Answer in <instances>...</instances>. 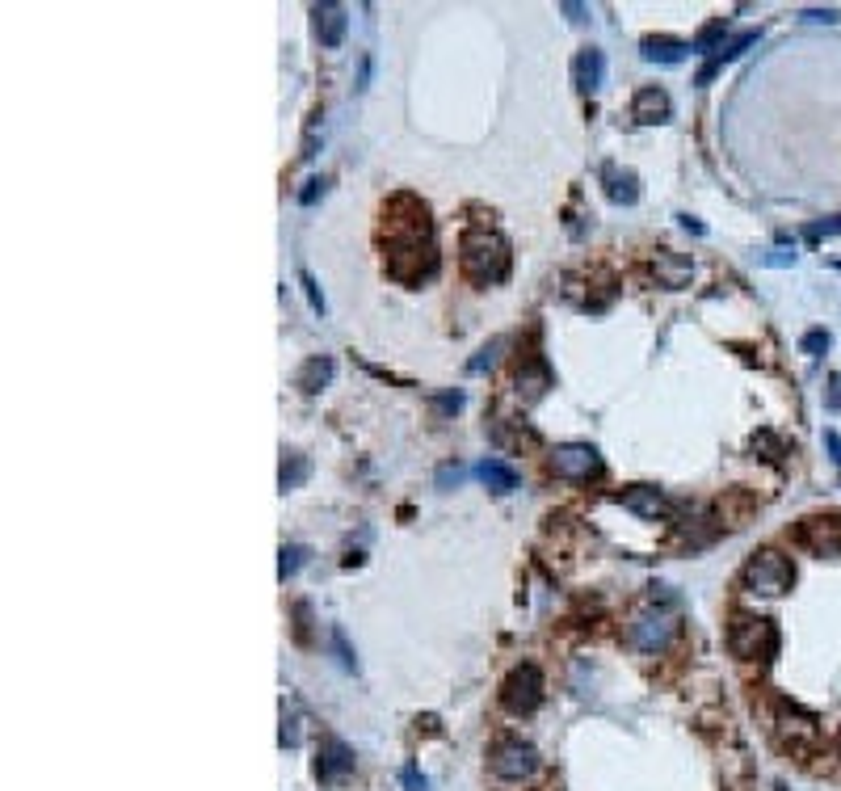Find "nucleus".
Returning <instances> with one entry per match:
<instances>
[{
  "mask_svg": "<svg viewBox=\"0 0 841 791\" xmlns=\"http://www.w3.org/2000/svg\"><path fill=\"white\" fill-rule=\"evenodd\" d=\"M320 194H324V181H307V190L299 194V202H303V207H312V202H316Z\"/></svg>",
  "mask_w": 841,
  "mask_h": 791,
  "instance_id": "obj_32",
  "label": "nucleus"
},
{
  "mask_svg": "<svg viewBox=\"0 0 841 791\" xmlns=\"http://www.w3.org/2000/svg\"><path fill=\"white\" fill-rule=\"evenodd\" d=\"M720 34H724V22H711L707 30H699V38H694V43H690V51H707V47H711V43H715V38H720Z\"/></svg>",
  "mask_w": 841,
  "mask_h": 791,
  "instance_id": "obj_26",
  "label": "nucleus"
},
{
  "mask_svg": "<svg viewBox=\"0 0 841 791\" xmlns=\"http://www.w3.org/2000/svg\"><path fill=\"white\" fill-rule=\"evenodd\" d=\"M320 783H341L345 775H354V749L337 741V737H324L320 741V766H316Z\"/></svg>",
  "mask_w": 841,
  "mask_h": 791,
  "instance_id": "obj_10",
  "label": "nucleus"
},
{
  "mask_svg": "<svg viewBox=\"0 0 841 791\" xmlns=\"http://www.w3.org/2000/svg\"><path fill=\"white\" fill-rule=\"evenodd\" d=\"M328 379H333V358H312V362H307V367L299 371V388H303V392H320Z\"/></svg>",
  "mask_w": 841,
  "mask_h": 791,
  "instance_id": "obj_21",
  "label": "nucleus"
},
{
  "mask_svg": "<svg viewBox=\"0 0 841 791\" xmlns=\"http://www.w3.org/2000/svg\"><path fill=\"white\" fill-rule=\"evenodd\" d=\"M572 76H577V89L581 93H598L602 80H606V55L598 47H585L577 55V64H572Z\"/></svg>",
  "mask_w": 841,
  "mask_h": 791,
  "instance_id": "obj_14",
  "label": "nucleus"
},
{
  "mask_svg": "<svg viewBox=\"0 0 841 791\" xmlns=\"http://www.w3.org/2000/svg\"><path fill=\"white\" fill-rule=\"evenodd\" d=\"M799 17H804V22H841L837 9H804Z\"/></svg>",
  "mask_w": 841,
  "mask_h": 791,
  "instance_id": "obj_29",
  "label": "nucleus"
},
{
  "mask_svg": "<svg viewBox=\"0 0 841 791\" xmlns=\"http://www.w3.org/2000/svg\"><path fill=\"white\" fill-rule=\"evenodd\" d=\"M791 581H795V573H791V560L787 556H778V552H757L749 564H745V573H741V585L749 594H766V598H774V594H783V590H791Z\"/></svg>",
  "mask_w": 841,
  "mask_h": 791,
  "instance_id": "obj_5",
  "label": "nucleus"
},
{
  "mask_svg": "<svg viewBox=\"0 0 841 791\" xmlns=\"http://www.w3.org/2000/svg\"><path fill=\"white\" fill-rule=\"evenodd\" d=\"M383 257L387 274L400 282H421L434 274V223H429L425 202L417 198H392V207L383 211Z\"/></svg>",
  "mask_w": 841,
  "mask_h": 791,
  "instance_id": "obj_1",
  "label": "nucleus"
},
{
  "mask_svg": "<svg viewBox=\"0 0 841 791\" xmlns=\"http://www.w3.org/2000/svg\"><path fill=\"white\" fill-rule=\"evenodd\" d=\"M829 409H841V379H833V392H829Z\"/></svg>",
  "mask_w": 841,
  "mask_h": 791,
  "instance_id": "obj_37",
  "label": "nucleus"
},
{
  "mask_svg": "<svg viewBox=\"0 0 841 791\" xmlns=\"http://www.w3.org/2000/svg\"><path fill=\"white\" fill-rule=\"evenodd\" d=\"M551 388V371H547V362H530V367H522L518 371V392L526 396V400H539L543 392Z\"/></svg>",
  "mask_w": 841,
  "mask_h": 791,
  "instance_id": "obj_19",
  "label": "nucleus"
},
{
  "mask_svg": "<svg viewBox=\"0 0 841 791\" xmlns=\"http://www.w3.org/2000/svg\"><path fill=\"white\" fill-rule=\"evenodd\" d=\"M820 350H829V333L825 329H812L804 337V354H820Z\"/></svg>",
  "mask_w": 841,
  "mask_h": 791,
  "instance_id": "obj_27",
  "label": "nucleus"
},
{
  "mask_svg": "<svg viewBox=\"0 0 841 791\" xmlns=\"http://www.w3.org/2000/svg\"><path fill=\"white\" fill-rule=\"evenodd\" d=\"M299 282H303V295H307V303H312V308L324 316V295H320V287H316V278L307 274V270H299Z\"/></svg>",
  "mask_w": 841,
  "mask_h": 791,
  "instance_id": "obj_25",
  "label": "nucleus"
},
{
  "mask_svg": "<svg viewBox=\"0 0 841 791\" xmlns=\"http://www.w3.org/2000/svg\"><path fill=\"white\" fill-rule=\"evenodd\" d=\"M619 501L627 505L631 514L652 518V522L669 514V501H665V493H661V489H652V484H631L627 493H619Z\"/></svg>",
  "mask_w": 841,
  "mask_h": 791,
  "instance_id": "obj_13",
  "label": "nucleus"
},
{
  "mask_svg": "<svg viewBox=\"0 0 841 791\" xmlns=\"http://www.w3.org/2000/svg\"><path fill=\"white\" fill-rule=\"evenodd\" d=\"M602 177H606V194H610V202H619V207H631V202L640 198V177H635L631 169H614V165H606Z\"/></svg>",
  "mask_w": 841,
  "mask_h": 791,
  "instance_id": "obj_16",
  "label": "nucleus"
},
{
  "mask_svg": "<svg viewBox=\"0 0 841 791\" xmlns=\"http://www.w3.org/2000/svg\"><path fill=\"white\" fill-rule=\"evenodd\" d=\"M535 770H539V749L535 745H526V741H501L497 749H492V775H497V779L518 783V779H530Z\"/></svg>",
  "mask_w": 841,
  "mask_h": 791,
  "instance_id": "obj_8",
  "label": "nucleus"
},
{
  "mask_svg": "<svg viewBox=\"0 0 841 791\" xmlns=\"http://www.w3.org/2000/svg\"><path fill=\"white\" fill-rule=\"evenodd\" d=\"M282 745H291V749L299 745V720H295V716H291V720L282 716Z\"/></svg>",
  "mask_w": 841,
  "mask_h": 791,
  "instance_id": "obj_30",
  "label": "nucleus"
},
{
  "mask_svg": "<svg viewBox=\"0 0 841 791\" xmlns=\"http://www.w3.org/2000/svg\"><path fill=\"white\" fill-rule=\"evenodd\" d=\"M673 632H678V619H673L669 611H661V606H644V611H635L627 619V644L635 648V653H661V648H669Z\"/></svg>",
  "mask_w": 841,
  "mask_h": 791,
  "instance_id": "obj_4",
  "label": "nucleus"
},
{
  "mask_svg": "<svg viewBox=\"0 0 841 791\" xmlns=\"http://www.w3.org/2000/svg\"><path fill=\"white\" fill-rule=\"evenodd\" d=\"M307 455H286L282 459V472H278V484H282V493H291V489H299V484L307 480Z\"/></svg>",
  "mask_w": 841,
  "mask_h": 791,
  "instance_id": "obj_22",
  "label": "nucleus"
},
{
  "mask_svg": "<svg viewBox=\"0 0 841 791\" xmlns=\"http://www.w3.org/2000/svg\"><path fill=\"white\" fill-rule=\"evenodd\" d=\"M728 648L745 661H770L778 653V632L762 615H736L728 627Z\"/></svg>",
  "mask_w": 841,
  "mask_h": 791,
  "instance_id": "obj_3",
  "label": "nucleus"
},
{
  "mask_svg": "<svg viewBox=\"0 0 841 791\" xmlns=\"http://www.w3.org/2000/svg\"><path fill=\"white\" fill-rule=\"evenodd\" d=\"M795 261V253H787V249H774L770 257H766V266H791Z\"/></svg>",
  "mask_w": 841,
  "mask_h": 791,
  "instance_id": "obj_33",
  "label": "nucleus"
},
{
  "mask_svg": "<svg viewBox=\"0 0 841 791\" xmlns=\"http://www.w3.org/2000/svg\"><path fill=\"white\" fill-rule=\"evenodd\" d=\"M459 476H463V468H450V463H446V468L438 472V484H442V489H446V484H450V480H455V484H459Z\"/></svg>",
  "mask_w": 841,
  "mask_h": 791,
  "instance_id": "obj_35",
  "label": "nucleus"
},
{
  "mask_svg": "<svg viewBox=\"0 0 841 791\" xmlns=\"http://www.w3.org/2000/svg\"><path fill=\"white\" fill-rule=\"evenodd\" d=\"M303 560H307V547H299V543H291V547H282V560H278V577L286 581V577H295L299 569H303Z\"/></svg>",
  "mask_w": 841,
  "mask_h": 791,
  "instance_id": "obj_23",
  "label": "nucleus"
},
{
  "mask_svg": "<svg viewBox=\"0 0 841 791\" xmlns=\"http://www.w3.org/2000/svg\"><path fill=\"white\" fill-rule=\"evenodd\" d=\"M501 350H505V341H501V337H497V341H488V346H484V350H480L476 358H471V362H467V371H471V375H480L484 367H492V362H497V358H501Z\"/></svg>",
  "mask_w": 841,
  "mask_h": 791,
  "instance_id": "obj_24",
  "label": "nucleus"
},
{
  "mask_svg": "<svg viewBox=\"0 0 841 791\" xmlns=\"http://www.w3.org/2000/svg\"><path fill=\"white\" fill-rule=\"evenodd\" d=\"M837 232H841V215H833V219H825V223H812V228H808L812 240H820V236H837Z\"/></svg>",
  "mask_w": 841,
  "mask_h": 791,
  "instance_id": "obj_28",
  "label": "nucleus"
},
{
  "mask_svg": "<svg viewBox=\"0 0 841 791\" xmlns=\"http://www.w3.org/2000/svg\"><path fill=\"white\" fill-rule=\"evenodd\" d=\"M476 476H480V480L488 484V489H492V493H501V497H505V493H514V489H518V472H514V468H509V463H505V459H484V463H480V468H476Z\"/></svg>",
  "mask_w": 841,
  "mask_h": 791,
  "instance_id": "obj_17",
  "label": "nucleus"
},
{
  "mask_svg": "<svg viewBox=\"0 0 841 791\" xmlns=\"http://www.w3.org/2000/svg\"><path fill=\"white\" fill-rule=\"evenodd\" d=\"M459 404H463V392H446V396H438V409H446V413L459 409Z\"/></svg>",
  "mask_w": 841,
  "mask_h": 791,
  "instance_id": "obj_34",
  "label": "nucleus"
},
{
  "mask_svg": "<svg viewBox=\"0 0 841 791\" xmlns=\"http://www.w3.org/2000/svg\"><path fill=\"white\" fill-rule=\"evenodd\" d=\"M501 703L509 707L514 716H530V712H539V703H543V674H539V665H518L514 674L505 678L501 686Z\"/></svg>",
  "mask_w": 841,
  "mask_h": 791,
  "instance_id": "obj_6",
  "label": "nucleus"
},
{
  "mask_svg": "<svg viewBox=\"0 0 841 791\" xmlns=\"http://www.w3.org/2000/svg\"><path fill=\"white\" fill-rule=\"evenodd\" d=\"M459 257L476 282H497L509 270V240L492 228H467L459 240Z\"/></svg>",
  "mask_w": 841,
  "mask_h": 791,
  "instance_id": "obj_2",
  "label": "nucleus"
},
{
  "mask_svg": "<svg viewBox=\"0 0 841 791\" xmlns=\"http://www.w3.org/2000/svg\"><path fill=\"white\" fill-rule=\"evenodd\" d=\"M656 278H661L665 287H682V282L690 278V261L669 257V253H656Z\"/></svg>",
  "mask_w": 841,
  "mask_h": 791,
  "instance_id": "obj_20",
  "label": "nucleus"
},
{
  "mask_svg": "<svg viewBox=\"0 0 841 791\" xmlns=\"http://www.w3.org/2000/svg\"><path fill=\"white\" fill-rule=\"evenodd\" d=\"M312 17H316V38L324 47H341V38L345 30H350V13H345V5H337V0H320V5H312Z\"/></svg>",
  "mask_w": 841,
  "mask_h": 791,
  "instance_id": "obj_11",
  "label": "nucleus"
},
{
  "mask_svg": "<svg viewBox=\"0 0 841 791\" xmlns=\"http://www.w3.org/2000/svg\"><path fill=\"white\" fill-rule=\"evenodd\" d=\"M799 543L812 547L816 556H841V518H804Z\"/></svg>",
  "mask_w": 841,
  "mask_h": 791,
  "instance_id": "obj_9",
  "label": "nucleus"
},
{
  "mask_svg": "<svg viewBox=\"0 0 841 791\" xmlns=\"http://www.w3.org/2000/svg\"><path fill=\"white\" fill-rule=\"evenodd\" d=\"M644 59H652V64H682L686 59V43H678V38H644Z\"/></svg>",
  "mask_w": 841,
  "mask_h": 791,
  "instance_id": "obj_18",
  "label": "nucleus"
},
{
  "mask_svg": "<svg viewBox=\"0 0 841 791\" xmlns=\"http://www.w3.org/2000/svg\"><path fill=\"white\" fill-rule=\"evenodd\" d=\"M631 118L644 127H656V123H669L673 118V101L665 89H640L631 101Z\"/></svg>",
  "mask_w": 841,
  "mask_h": 791,
  "instance_id": "obj_12",
  "label": "nucleus"
},
{
  "mask_svg": "<svg viewBox=\"0 0 841 791\" xmlns=\"http://www.w3.org/2000/svg\"><path fill=\"white\" fill-rule=\"evenodd\" d=\"M753 43H757V30H741V34H736V38H728L724 47H715V51H711V59H707V64L699 68V85H707V80H711L715 72H720L724 64H732V59L741 55L745 47H753Z\"/></svg>",
  "mask_w": 841,
  "mask_h": 791,
  "instance_id": "obj_15",
  "label": "nucleus"
},
{
  "mask_svg": "<svg viewBox=\"0 0 841 791\" xmlns=\"http://www.w3.org/2000/svg\"><path fill=\"white\" fill-rule=\"evenodd\" d=\"M551 472L560 480H589L602 472V455L589 442H564L551 451Z\"/></svg>",
  "mask_w": 841,
  "mask_h": 791,
  "instance_id": "obj_7",
  "label": "nucleus"
},
{
  "mask_svg": "<svg viewBox=\"0 0 841 791\" xmlns=\"http://www.w3.org/2000/svg\"><path fill=\"white\" fill-rule=\"evenodd\" d=\"M400 783H404L408 791H425V779L417 775V770H413V766H404V770H400Z\"/></svg>",
  "mask_w": 841,
  "mask_h": 791,
  "instance_id": "obj_31",
  "label": "nucleus"
},
{
  "mask_svg": "<svg viewBox=\"0 0 841 791\" xmlns=\"http://www.w3.org/2000/svg\"><path fill=\"white\" fill-rule=\"evenodd\" d=\"M825 442H829V451H833L837 468H841V434H837V430H829V434H825Z\"/></svg>",
  "mask_w": 841,
  "mask_h": 791,
  "instance_id": "obj_36",
  "label": "nucleus"
}]
</instances>
